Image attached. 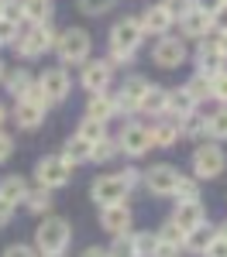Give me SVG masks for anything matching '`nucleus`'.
<instances>
[{
  "instance_id": "obj_40",
  "label": "nucleus",
  "mask_w": 227,
  "mask_h": 257,
  "mask_svg": "<svg viewBox=\"0 0 227 257\" xmlns=\"http://www.w3.org/2000/svg\"><path fill=\"white\" fill-rule=\"evenodd\" d=\"M210 99L227 103V69H220L217 76H210Z\"/></svg>"
},
{
  "instance_id": "obj_19",
  "label": "nucleus",
  "mask_w": 227,
  "mask_h": 257,
  "mask_svg": "<svg viewBox=\"0 0 227 257\" xmlns=\"http://www.w3.org/2000/svg\"><path fill=\"white\" fill-rule=\"evenodd\" d=\"M172 223L183 230V233H189L193 226H200V223H206V206L196 199V202H176V209H172Z\"/></svg>"
},
{
  "instance_id": "obj_51",
  "label": "nucleus",
  "mask_w": 227,
  "mask_h": 257,
  "mask_svg": "<svg viewBox=\"0 0 227 257\" xmlns=\"http://www.w3.org/2000/svg\"><path fill=\"white\" fill-rule=\"evenodd\" d=\"M14 209H18V206H11L7 199H0V230H4V226L14 219Z\"/></svg>"
},
{
  "instance_id": "obj_11",
  "label": "nucleus",
  "mask_w": 227,
  "mask_h": 257,
  "mask_svg": "<svg viewBox=\"0 0 227 257\" xmlns=\"http://www.w3.org/2000/svg\"><path fill=\"white\" fill-rule=\"evenodd\" d=\"M80 86L86 93H110V86H114V65L107 59H90L86 65H80Z\"/></svg>"
},
{
  "instance_id": "obj_45",
  "label": "nucleus",
  "mask_w": 227,
  "mask_h": 257,
  "mask_svg": "<svg viewBox=\"0 0 227 257\" xmlns=\"http://www.w3.org/2000/svg\"><path fill=\"white\" fill-rule=\"evenodd\" d=\"M210 21H213V31H227V4H217L210 11Z\"/></svg>"
},
{
  "instance_id": "obj_31",
  "label": "nucleus",
  "mask_w": 227,
  "mask_h": 257,
  "mask_svg": "<svg viewBox=\"0 0 227 257\" xmlns=\"http://www.w3.org/2000/svg\"><path fill=\"white\" fill-rule=\"evenodd\" d=\"M206 138L227 141V103H217V113H206Z\"/></svg>"
},
{
  "instance_id": "obj_15",
  "label": "nucleus",
  "mask_w": 227,
  "mask_h": 257,
  "mask_svg": "<svg viewBox=\"0 0 227 257\" xmlns=\"http://www.w3.org/2000/svg\"><path fill=\"white\" fill-rule=\"evenodd\" d=\"M138 24H141L144 38H162V35H169L172 28H176V21H172V14L165 11L162 4H155V7H148L141 18H138Z\"/></svg>"
},
{
  "instance_id": "obj_18",
  "label": "nucleus",
  "mask_w": 227,
  "mask_h": 257,
  "mask_svg": "<svg viewBox=\"0 0 227 257\" xmlns=\"http://www.w3.org/2000/svg\"><path fill=\"white\" fill-rule=\"evenodd\" d=\"M11 117H14V123H18L21 131H38L41 123H45V117H48V110L38 106V103H31V99H18L14 110H11Z\"/></svg>"
},
{
  "instance_id": "obj_10",
  "label": "nucleus",
  "mask_w": 227,
  "mask_h": 257,
  "mask_svg": "<svg viewBox=\"0 0 227 257\" xmlns=\"http://www.w3.org/2000/svg\"><path fill=\"white\" fill-rule=\"evenodd\" d=\"M131 196V185L117 175H97L93 178V185H90V199L97 202V206H114V202H127Z\"/></svg>"
},
{
  "instance_id": "obj_21",
  "label": "nucleus",
  "mask_w": 227,
  "mask_h": 257,
  "mask_svg": "<svg viewBox=\"0 0 227 257\" xmlns=\"http://www.w3.org/2000/svg\"><path fill=\"white\" fill-rule=\"evenodd\" d=\"M193 110H200V103L186 93V86H179V89H169V103H165V117L172 120H183L186 113H193Z\"/></svg>"
},
{
  "instance_id": "obj_29",
  "label": "nucleus",
  "mask_w": 227,
  "mask_h": 257,
  "mask_svg": "<svg viewBox=\"0 0 227 257\" xmlns=\"http://www.w3.org/2000/svg\"><path fill=\"white\" fill-rule=\"evenodd\" d=\"M90 148H93L90 141H83L80 134H72V138H69L65 144H62V158L69 161L72 168H80L83 161H90Z\"/></svg>"
},
{
  "instance_id": "obj_48",
  "label": "nucleus",
  "mask_w": 227,
  "mask_h": 257,
  "mask_svg": "<svg viewBox=\"0 0 227 257\" xmlns=\"http://www.w3.org/2000/svg\"><path fill=\"white\" fill-rule=\"evenodd\" d=\"M11 155H14V138H11V134L0 127V161H7Z\"/></svg>"
},
{
  "instance_id": "obj_3",
  "label": "nucleus",
  "mask_w": 227,
  "mask_h": 257,
  "mask_svg": "<svg viewBox=\"0 0 227 257\" xmlns=\"http://www.w3.org/2000/svg\"><path fill=\"white\" fill-rule=\"evenodd\" d=\"M90 52H93L90 31H83V28H65L62 35H55V55H59V62L65 69H69V65H86V62H90Z\"/></svg>"
},
{
  "instance_id": "obj_47",
  "label": "nucleus",
  "mask_w": 227,
  "mask_h": 257,
  "mask_svg": "<svg viewBox=\"0 0 227 257\" xmlns=\"http://www.w3.org/2000/svg\"><path fill=\"white\" fill-rule=\"evenodd\" d=\"M203 257H227V240L217 233V237L210 240V247L203 250Z\"/></svg>"
},
{
  "instance_id": "obj_14",
  "label": "nucleus",
  "mask_w": 227,
  "mask_h": 257,
  "mask_svg": "<svg viewBox=\"0 0 227 257\" xmlns=\"http://www.w3.org/2000/svg\"><path fill=\"white\" fill-rule=\"evenodd\" d=\"M134 226V213L127 202H114V206H100V230L110 233V237H121V233H131Z\"/></svg>"
},
{
  "instance_id": "obj_41",
  "label": "nucleus",
  "mask_w": 227,
  "mask_h": 257,
  "mask_svg": "<svg viewBox=\"0 0 227 257\" xmlns=\"http://www.w3.org/2000/svg\"><path fill=\"white\" fill-rule=\"evenodd\" d=\"M162 7L172 14V21H179V18H186V14L196 7V0H162Z\"/></svg>"
},
{
  "instance_id": "obj_49",
  "label": "nucleus",
  "mask_w": 227,
  "mask_h": 257,
  "mask_svg": "<svg viewBox=\"0 0 227 257\" xmlns=\"http://www.w3.org/2000/svg\"><path fill=\"white\" fill-rule=\"evenodd\" d=\"M210 45L217 48L220 59H227V31H213V35H210Z\"/></svg>"
},
{
  "instance_id": "obj_26",
  "label": "nucleus",
  "mask_w": 227,
  "mask_h": 257,
  "mask_svg": "<svg viewBox=\"0 0 227 257\" xmlns=\"http://www.w3.org/2000/svg\"><path fill=\"white\" fill-rule=\"evenodd\" d=\"M31 82H35V76H31L24 65H18V69H7V76H4V89H7L14 99H21L24 93H28Z\"/></svg>"
},
{
  "instance_id": "obj_44",
  "label": "nucleus",
  "mask_w": 227,
  "mask_h": 257,
  "mask_svg": "<svg viewBox=\"0 0 227 257\" xmlns=\"http://www.w3.org/2000/svg\"><path fill=\"white\" fill-rule=\"evenodd\" d=\"M21 99H31V103H38V106H45V110H52V103H48V96H45V93H41L38 82H31V86H28V93H24Z\"/></svg>"
},
{
  "instance_id": "obj_22",
  "label": "nucleus",
  "mask_w": 227,
  "mask_h": 257,
  "mask_svg": "<svg viewBox=\"0 0 227 257\" xmlns=\"http://www.w3.org/2000/svg\"><path fill=\"white\" fill-rule=\"evenodd\" d=\"M165 103H169V89L152 82L148 93L141 96V103H138V113H144V117H165Z\"/></svg>"
},
{
  "instance_id": "obj_55",
  "label": "nucleus",
  "mask_w": 227,
  "mask_h": 257,
  "mask_svg": "<svg viewBox=\"0 0 227 257\" xmlns=\"http://www.w3.org/2000/svg\"><path fill=\"white\" fill-rule=\"evenodd\" d=\"M217 233H220V237L227 240V219H224V223H220V226H217Z\"/></svg>"
},
{
  "instance_id": "obj_33",
  "label": "nucleus",
  "mask_w": 227,
  "mask_h": 257,
  "mask_svg": "<svg viewBox=\"0 0 227 257\" xmlns=\"http://www.w3.org/2000/svg\"><path fill=\"white\" fill-rule=\"evenodd\" d=\"M76 134H80L83 141H100V138H107V123L103 120H93V117H83L80 120V127H76Z\"/></svg>"
},
{
  "instance_id": "obj_28",
  "label": "nucleus",
  "mask_w": 227,
  "mask_h": 257,
  "mask_svg": "<svg viewBox=\"0 0 227 257\" xmlns=\"http://www.w3.org/2000/svg\"><path fill=\"white\" fill-rule=\"evenodd\" d=\"M179 138H189V141H206V113L193 110L179 120Z\"/></svg>"
},
{
  "instance_id": "obj_16",
  "label": "nucleus",
  "mask_w": 227,
  "mask_h": 257,
  "mask_svg": "<svg viewBox=\"0 0 227 257\" xmlns=\"http://www.w3.org/2000/svg\"><path fill=\"white\" fill-rule=\"evenodd\" d=\"M179 24V31H183V38H193V41H203L213 35V21H210V14L206 11H200V7H193L186 18L176 21Z\"/></svg>"
},
{
  "instance_id": "obj_46",
  "label": "nucleus",
  "mask_w": 227,
  "mask_h": 257,
  "mask_svg": "<svg viewBox=\"0 0 227 257\" xmlns=\"http://www.w3.org/2000/svg\"><path fill=\"white\" fill-rule=\"evenodd\" d=\"M4 257H38V250H35L31 243H11V247L4 250Z\"/></svg>"
},
{
  "instance_id": "obj_4",
  "label": "nucleus",
  "mask_w": 227,
  "mask_h": 257,
  "mask_svg": "<svg viewBox=\"0 0 227 257\" xmlns=\"http://www.w3.org/2000/svg\"><path fill=\"white\" fill-rule=\"evenodd\" d=\"M14 48H18V55L24 62L41 59L45 52L55 48V28L52 24H21V35L14 41Z\"/></svg>"
},
{
  "instance_id": "obj_52",
  "label": "nucleus",
  "mask_w": 227,
  "mask_h": 257,
  "mask_svg": "<svg viewBox=\"0 0 227 257\" xmlns=\"http://www.w3.org/2000/svg\"><path fill=\"white\" fill-rule=\"evenodd\" d=\"M121 178L127 182V185H131V189H138V182H141V172L131 165V168H121Z\"/></svg>"
},
{
  "instance_id": "obj_54",
  "label": "nucleus",
  "mask_w": 227,
  "mask_h": 257,
  "mask_svg": "<svg viewBox=\"0 0 227 257\" xmlns=\"http://www.w3.org/2000/svg\"><path fill=\"white\" fill-rule=\"evenodd\" d=\"M11 117V110H7V106H4V103H0V127H4V120Z\"/></svg>"
},
{
  "instance_id": "obj_25",
  "label": "nucleus",
  "mask_w": 227,
  "mask_h": 257,
  "mask_svg": "<svg viewBox=\"0 0 227 257\" xmlns=\"http://www.w3.org/2000/svg\"><path fill=\"white\" fill-rule=\"evenodd\" d=\"M28 178H21V175H7V178H0V199H7L11 206H21L24 202V196H28Z\"/></svg>"
},
{
  "instance_id": "obj_37",
  "label": "nucleus",
  "mask_w": 227,
  "mask_h": 257,
  "mask_svg": "<svg viewBox=\"0 0 227 257\" xmlns=\"http://www.w3.org/2000/svg\"><path fill=\"white\" fill-rule=\"evenodd\" d=\"M107 257H138L131 233H121V237H114V243L107 247Z\"/></svg>"
},
{
  "instance_id": "obj_43",
  "label": "nucleus",
  "mask_w": 227,
  "mask_h": 257,
  "mask_svg": "<svg viewBox=\"0 0 227 257\" xmlns=\"http://www.w3.org/2000/svg\"><path fill=\"white\" fill-rule=\"evenodd\" d=\"M4 18L14 21V24H24V0H7L4 4Z\"/></svg>"
},
{
  "instance_id": "obj_7",
  "label": "nucleus",
  "mask_w": 227,
  "mask_h": 257,
  "mask_svg": "<svg viewBox=\"0 0 227 257\" xmlns=\"http://www.w3.org/2000/svg\"><path fill=\"white\" fill-rule=\"evenodd\" d=\"M148 86H152V79H144V76H127V79L117 86V93H110V96H114V117H131V113H138V103H141V96L148 93Z\"/></svg>"
},
{
  "instance_id": "obj_1",
  "label": "nucleus",
  "mask_w": 227,
  "mask_h": 257,
  "mask_svg": "<svg viewBox=\"0 0 227 257\" xmlns=\"http://www.w3.org/2000/svg\"><path fill=\"white\" fill-rule=\"evenodd\" d=\"M144 41V31L138 18H121L114 28H110V41H107V48H110V65H127V62L138 55V48H141Z\"/></svg>"
},
{
  "instance_id": "obj_5",
  "label": "nucleus",
  "mask_w": 227,
  "mask_h": 257,
  "mask_svg": "<svg viewBox=\"0 0 227 257\" xmlns=\"http://www.w3.org/2000/svg\"><path fill=\"white\" fill-rule=\"evenodd\" d=\"M227 168V155L220 148V141H200L196 151H193V178L196 182H210V178H220Z\"/></svg>"
},
{
  "instance_id": "obj_30",
  "label": "nucleus",
  "mask_w": 227,
  "mask_h": 257,
  "mask_svg": "<svg viewBox=\"0 0 227 257\" xmlns=\"http://www.w3.org/2000/svg\"><path fill=\"white\" fill-rule=\"evenodd\" d=\"M28 213H35V216H45L48 209H52V189H28V196H24V202H21Z\"/></svg>"
},
{
  "instance_id": "obj_27",
  "label": "nucleus",
  "mask_w": 227,
  "mask_h": 257,
  "mask_svg": "<svg viewBox=\"0 0 227 257\" xmlns=\"http://www.w3.org/2000/svg\"><path fill=\"white\" fill-rule=\"evenodd\" d=\"M86 117L93 120H114V96L110 93H90V99H86Z\"/></svg>"
},
{
  "instance_id": "obj_56",
  "label": "nucleus",
  "mask_w": 227,
  "mask_h": 257,
  "mask_svg": "<svg viewBox=\"0 0 227 257\" xmlns=\"http://www.w3.org/2000/svg\"><path fill=\"white\" fill-rule=\"evenodd\" d=\"M4 76H7V65H4V59H0V86H4Z\"/></svg>"
},
{
  "instance_id": "obj_17",
  "label": "nucleus",
  "mask_w": 227,
  "mask_h": 257,
  "mask_svg": "<svg viewBox=\"0 0 227 257\" xmlns=\"http://www.w3.org/2000/svg\"><path fill=\"white\" fill-rule=\"evenodd\" d=\"M193 65H196V72L200 76H217L220 69H227V59H220L217 55V48L210 45V38H203V41H196V55H193Z\"/></svg>"
},
{
  "instance_id": "obj_36",
  "label": "nucleus",
  "mask_w": 227,
  "mask_h": 257,
  "mask_svg": "<svg viewBox=\"0 0 227 257\" xmlns=\"http://www.w3.org/2000/svg\"><path fill=\"white\" fill-rule=\"evenodd\" d=\"M76 7H80L86 18H103L107 11L117 7V0H76Z\"/></svg>"
},
{
  "instance_id": "obj_35",
  "label": "nucleus",
  "mask_w": 227,
  "mask_h": 257,
  "mask_svg": "<svg viewBox=\"0 0 227 257\" xmlns=\"http://www.w3.org/2000/svg\"><path fill=\"white\" fill-rule=\"evenodd\" d=\"M172 199H176V202H196V199H200V182H196V178H179Z\"/></svg>"
},
{
  "instance_id": "obj_59",
  "label": "nucleus",
  "mask_w": 227,
  "mask_h": 257,
  "mask_svg": "<svg viewBox=\"0 0 227 257\" xmlns=\"http://www.w3.org/2000/svg\"><path fill=\"white\" fill-rule=\"evenodd\" d=\"M220 4H227V0H220Z\"/></svg>"
},
{
  "instance_id": "obj_39",
  "label": "nucleus",
  "mask_w": 227,
  "mask_h": 257,
  "mask_svg": "<svg viewBox=\"0 0 227 257\" xmlns=\"http://www.w3.org/2000/svg\"><path fill=\"white\" fill-rule=\"evenodd\" d=\"M159 240H165V243H172V247H179L183 250V240H186V233L172 223V219H165L162 223V230H159Z\"/></svg>"
},
{
  "instance_id": "obj_53",
  "label": "nucleus",
  "mask_w": 227,
  "mask_h": 257,
  "mask_svg": "<svg viewBox=\"0 0 227 257\" xmlns=\"http://www.w3.org/2000/svg\"><path fill=\"white\" fill-rule=\"evenodd\" d=\"M83 257H107V247H86Z\"/></svg>"
},
{
  "instance_id": "obj_34",
  "label": "nucleus",
  "mask_w": 227,
  "mask_h": 257,
  "mask_svg": "<svg viewBox=\"0 0 227 257\" xmlns=\"http://www.w3.org/2000/svg\"><path fill=\"white\" fill-rule=\"evenodd\" d=\"M131 240H134L138 257H152L155 254V243H159V233L155 230H138V233H131Z\"/></svg>"
},
{
  "instance_id": "obj_2",
  "label": "nucleus",
  "mask_w": 227,
  "mask_h": 257,
  "mask_svg": "<svg viewBox=\"0 0 227 257\" xmlns=\"http://www.w3.org/2000/svg\"><path fill=\"white\" fill-rule=\"evenodd\" d=\"M72 243V226L65 216H55V213H45V219L35 230V250L38 254H65Z\"/></svg>"
},
{
  "instance_id": "obj_9",
  "label": "nucleus",
  "mask_w": 227,
  "mask_h": 257,
  "mask_svg": "<svg viewBox=\"0 0 227 257\" xmlns=\"http://www.w3.org/2000/svg\"><path fill=\"white\" fill-rule=\"evenodd\" d=\"M186 59H189V48H186V38L179 35H162L152 45V62L159 69H179Z\"/></svg>"
},
{
  "instance_id": "obj_38",
  "label": "nucleus",
  "mask_w": 227,
  "mask_h": 257,
  "mask_svg": "<svg viewBox=\"0 0 227 257\" xmlns=\"http://www.w3.org/2000/svg\"><path fill=\"white\" fill-rule=\"evenodd\" d=\"M186 93H189V96L196 99V103H206V99H210V79H206V76H200V72H196V76H193V79L186 82Z\"/></svg>"
},
{
  "instance_id": "obj_8",
  "label": "nucleus",
  "mask_w": 227,
  "mask_h": 257,
  "mask_svg": "<svg viewBox=\"0 0 227 257\" xmlns=\"http://www.w3.org/2000/svg\"><path fill=\"white\" fill-rule=\"evenodd\" d=\"M117 151L127 155V158H144L152 151V138H148V123H138V120H124L121 134H117Z\"/></svg>"
},
{
  "instance_id": "obj_24",
  "label": "nucleus",
  "mask_w": 227,
  "mask_h": 257,
  "mask_svg": "<svg viewBox=\"0 0 227 257\" xmlns=\"http://www.w3.org/2000/svg\"><path fill=\"white\" fill-rule=\"evenodd\" d=\"M55 4L52 0H24V24H52Z\"/></svg>"
},
{
  "instance_id": "obj_13",
  "label": "nucleus",
  "mask_w": 227,
  "mask_h": 257,
  "mask_svg": "<svg viewBox=\"0 0 227 257\" xmlns=\"http://www.w3.org/2000/svg\"><path fill=\"white\" fill-rule=\"evenodd\" d=\"M179 178H183V172H179L176 165H152V168L144 172V185H148V192H152V196L172 199L176 185H179Z\"/></svg>"
},
{
  "instance_id": "obj_12",
  "label": "nucleus",
  "mask_w": 227,
  "mask_h": 257,
  "mask_svg": "<svg viewBox=\"0 0 227 257\" xmlns=\"http://www.w3.org/2000/svg\"><path fill=\"white\" fill-rule=\"evenodd\" d=\"M35 82L41 86V93L48 96L52 106L62 103V99L72 93V79H69V69H65V65H52V69H45L41 76H35Z\"/></svg>"
},
{
  "instance_id": "obj_58",
  "label": "nucleus",
  "mask_w": 227,
  "mask_h": 257,
  "mask_svg": "<svg viewBox=\"0 0 227 257\" xmlns=\"http://www.w3.org/2000/svg\"><path fill=\"white\" fill-rule=\"evenodd\" d=\"M4 4H7V0H0V18H4Z\"/></svg>"
},
{
  "instance_id": "obj_6",
  "label": "nucleus",
  "mask_w": 227,
  "mask_h": 257,
  "mask_svg": "<svg viewBox=\"0 0 227 257\" xmlns=\"http://www.w3.org/2000/svg\"><path fill=\"white\" fill-rule=\"evenodd\" d=\"M35 178H38L41 189H65L69 182H72V165L62 158V155H45V158H38V165H35Z\"/></svg>"
},
{
  "instance_id": "obj_20",
  "label": "nucleus",
  "mask_w": 227,
  "mask_h": 257,
  "mask_svg": "<svg viewBox=\"0 0 227 257\" xmlns=\"http://www.w3.org/2000/svg\"><path fill=\"white\" fill-rule=\"evenodd\" d=\"M148 138H152V148H176L179 144V120L172 117H155V123L148 127Z\"/></svg>"
},
{
  "instance_id": "obj_57",
  "label": "nucleus",
  "mask_w": 227,
  "mask_h": 257,
  "mask_svg": "<svg viewBox=\"0 0 227 257\" xmlns=\"http://www.w3.org/2000/svg\"><path fill=\"white\" fill-rule=\"evenodd\" d=\"M38 257H69V254H38Z\"/></svg>"
},
{
  "instance_id": "obj_23",
  "label": "nucleus",
  "mask_w": 227,
  "mask_h": 257,
  "mask_svg": "<svg viewBox=\"0 0 227 257\" xmlns=\"http://www.w3.org/2000/svg\"><path fill=\"white\" fill-rule=\"evenodd\" d=\"M217 237V226H210V223H200V226H193L189 233H186L183 240V250H189V254L203 257V250L210 247V240Z\"/></svg>"
},
{
  "instance_id": "obj_32",
  "label": "nucleus",
  "mask_w": 227,
  "mask_h": 257,
  "mask_svg": "<svg viewBox=\"0 0 227 257\" xmlns=\"http://www.w3.org/2000/svg\"><path fill=\"white\" fill-rule=\"evenodd\" d=\"M117 155H121V151H117V141L110 138V134L100 138V141H93V148H90V161H97V165H107V161L117 158Z\"/></svg>"
},
{
  "instance_id": "obj_42",
  "label": "nucleus",
  "mask_w": 227,
  "mask_h": 257,
  "mask_svg": "<svg viewBox=\"0 0 227 257\" xmlns=\"http://www.w3.org/2000/svg\"><path fill=\"white\" fill-rule=\"evenodd\" d=\"M18 35H21V24L0 18V48H4V45H14V41H18Z\"/></svg>"
},
{
  "instance_id": "obj_50",
  "label": "nucleus",
  "mask_w": 227,
  "mask_h": 257,
  "mask_svg": "<svg viewBox=\"0 0 227 257\" xmlns=\"http://www.w3.org/2000/svg\"><path fill=\"white\" fill-rule=\"evenodd\" d=\"M179 254H183L179 247H172V243L159 240V243H155V254H152V257H179Z\"/></svg>"
}]
</instances>
